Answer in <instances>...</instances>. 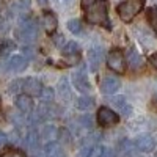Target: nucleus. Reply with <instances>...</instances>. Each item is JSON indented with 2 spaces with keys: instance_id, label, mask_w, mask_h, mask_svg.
Listing matches in <instances>:
<instances>
[{
  "instance_id": "11",
  "label": "nucleus",
  "mask_w": 157,
  "mask_h": 157,
  "mask_svg": "<svg viewBox=\"0 0 157 157\" xmlns=\"http://www.w3.org/2000/svg\"><path fill=\"white\" fill-rule=\"evenodd\" d=\"M16 107L21 112H24V113L32 112L33 110V99H32V96H29V94H19L16 98Z\"/></svg>"
},
{
  "instance_id": "33",
  "label": "nucleus",
  "mask_w": 157,
  "mask_h": 157,
  "mask_svg": "<svg viewBox=\"0 0 157 157\" xmlns=\"http://www.w3.org/2000/svg\"><path fill=\"white\" fill-rule=\"evenodd\" d=\"M24 52H25V54H27L29 57H33V52H32V49H27V47H25V49H24Z\"/></svg>"
},
{
  "instance_id": "14",
  "label": "nucleus",
  "mask_w": 157,
  "mask_h": 157,
  "mask_svg": "<svg viewBox=\"0 0 157 157\" xmlns=\"http://www.w3.org/2000/svg\"><path fill=\"white\" fill-rule=\"evenodd\" d=\"M8 66L14 72H22L25 68H27V60H25V57H22V55H14V57H11Z\"/></svg>"
},
{
  "instance_id": "34",
  "label": "nucleus",
  "mask_w": 157,
  "mask_h": 157,
  "mask_svg": "<svg viewBox=\"0 0 157 157\" xmlns=\"http://www.w3.org/2000/svg\"><path fill=\"white\" fill-rule=\"evenodd\" d=\"M57 2H60V3H63V5H68V3L72 2V0H57Z\"/></svg>"
},
{
  "instance_id": "6",
  "label": "nucleus",
  "mask_w": 157,
  "mask_h": 157,
  "mask_svg": "<svg viewBox=\"0 0 157 157\" xmlns=\"http://www.w3.org/2000/svg\"><path fill=\"white\" fill-rule=\"evenodd\" d=\"M22 90L27 91L29 96H39L43 91V83L38 80V78H33V77H29L25 78V80L22 82Z\"/></svg>"
},
{
  "instance_id": "8",
  "label": "nucleus",
  "mask_w": 157,
  "mask_h": 157,
  "mask_svg": "<svg viewBox=\"0 0 157 157\" xmlns=\"http://www.w3.org/2000/svg\"><path fill=\"white\" fill-rule=\"evenodd\" d=\"M135 146L141 151V152H151L154 148H155V141L151 135H140L137 140H135Z\"/></svg>"
},
{
  "instance_id": "31",
  "label": "nucleus",
  "mask_w": 157,
  "mask_h": 157,
  "mask_svg": "<svg viewBox=\"0 0 157 157\" xmlns=\"http://www.w3.org/2000/svg\"><path fill=\"white\" fill-rule=\"evenodd\" d=\"M149 63L152 64V66H155V68H157V52L149 57Z\"/></svg>"
},
{
  "instance_id": "36",
  "label": "nucleus",
  "mask_w": 157,
  "mask_h": 157,
  "mask_svg": "<svg viewBox=\"0 0 157 157\" xmlns=\"http://www.w3.org/2000/svg\"><path fill=\"white\" fill-rule=\"evenodd\" d=\"M0 46H2V43H0Z\"/></svg>"
},
{
  "instance_id": "25",
  "label": "nucleus",
  "mask_w": 157,
  "mask_h": 157,
  "mask_svg": "<svg viewBox=\"0 0 157 157\" xmlns=\"http://www.w3.org/2000/svg\"><path fill=\"white\" fill-rule=\"evenodd\" d=\"M93 151H94V154L98 157H115V154H113V151L110 148H101V146H98Z\"/></svg>"
},
{
  "instance_id": "24",
  "label": "nucleus",
  "mask_w": 157,
  "mask_h": 157,
  "mask_svg": "<svg viewBox=\"0 0 157 157\" xmlns=\"http://www.w3.org/2000/svg\"><path fill=\"white\" fill-rule=\"evenodd\" d=\"M68 30H69L71 33H74V35L80 33V30H82L80 21H77V19H72V21H69V22H68Z\"/></svg>"
},
{
  "instance_id": "21",
  "label": "nucleus",
  "mask_w": 157,
  "mask_h": 157,
  "mask_svg": "<svg viewBox=\"0 0 157 157\" xmlns=\"http://www.w3.org/2000/svg\"><path fill=\"white\" fill-rule=\"evenodd\" d=\"M148 21L151 24L152 30L157 33V10L155 8H149L148 10Z\"/></svg>"
},
{
  "instance_id": "27",
  "label": "nucleus",
  "mask_w": 157,
  "mask_h": 157,
  "mask_svg": "<svg viewBox=\"0 0 157 157\" xmlns=\"http://www.w3.org/2000/svg\"><path fill=\"white\" fill-rule=\"evenodd\" d=\"M13 49H14V44H13V43H5L2 47H0V54L6 55V52H10V50H13Z\"/></svg>"
},
{
  "instance_id": "32",
  "label": "nucleus",
  "mask_w": 157,
  "mask_h": 157,
  "mask_svg": "<svg viewBox=\"0 0 157 157\" xmlns=\"http://www.w3.org/2000/svg\"><path fill=\"white\" fill-rule=\"evenodd\" d=\"M55 44L57 46H63V36H57L55 38Z\"/></svg>"
},
{
  "instance_id": "10",
  "label": "nucleus",
  "mask_w": 157,
  "mask_h": 157,
  "mask_svg": "<svg viewBox=\"0 0 157 157\" xmlns=\"http://www.w3.org/2000/svg\"><path fill=\"white\" fill-rule=\"evenodd\" d=\"M102 57H104V50L102 47H96V49H91L88 52V63L93 71H96L99 68V64L102 61Z\"/></svg>"
},
{
  "instance_id": "1",
  "label": "nucleus",
  "mask_w": 157,
  "mask_h": 157,
  "mask_svg": "<svg viewBox=\"0 0 157 157\" xmlns=\"http://www.w3.org/2000/svg\"><path fill=\"white\" fill-rule=\"evenodd\" d=\"M82 8L85 11V19L90 24L110 29L109 5L105 0H82Z\"/></svg>"
},
{
  "instance_id": "15",
  "label": "nucleus",
  "mask_w": 157,
  "mask_h": 157,
  "mask_svg": "<svg viewBox=\"0 0 157 157\" xmlns=\"http://www.w3.org/2000/svg\"><path fill=\"white\" fill-rule=\"evenodd\" d=\"M127 63H129V66L132 68V69H140L141 68V64H143V60H141V57L137 54V52L134 50V49H130L129 52H127Z\"/></svg>"
},
{
  "instance_id": "4",
  "label": "nucleus",
  "mask_w": 157,
  "mask_h": 157,
  "mask_svg": "<svg viewBox=\"0 0 157 157\" xmlns=\"http://www.w3.org/2000/svg\"><path fill=\"white\" fill-rule=\"evenodd\" d=\"M107 66L116 74H123L126 71V58H124L123 52L120 49H113V50L109 52Z\"/></svg>"
},
{
  "instance_id": "20",
  "label": "nucleus",
  "mask_w": 157,
  "mask_h": 157,
  "mask_svg": "<svg viewBox=\"0 0 157 157\" xmlns=\"http://www.w3.org/2000/svg\"><path fill=\"white\" fill-rule=\"evenodd\" d=\"M58 91H60V96H61L64 101H69V99H71V91H69L68 80H61V82H60Z\"/></svg>"
},
{
  "instance_id": "17",
  "label": "nucleus",
  "mask_w": 157,
  "mask_h": 157,
  "mask_svg": "<svg viewBox=\"0 0 157 157\" xmlns=\"http://www.w3.org/2000/svg\"><path fill=\"white\" fill-rule=\"evenodd\" d=\"M93 104H94L93 98L83 96V98H80V99L77 101V109L78 110H90L91 107H93Z\"/></svg>"
},
{
  "instance_id": "12",
  "label": "nucleus",
  "mask_w": 157,
  "mask_h": 157,
  "mask_svg": "<svg viewBox=\"0 0 157 157\" xmlns=\"http://www.w3.org/2000/svg\"><path fill=\"white\" fill-rule=\"evenodd\" d=\"M72 83L75 85L77 90H80V91H88V90H90V83H88V78H86L83 69L77 71V72L72 75Z\"/></svg>"
},
{
  "instance_id": "3",
  "label": "nucleus",
  "mask_w": 157,
  "mask_h": 157,
  "mask_svg": "<svg viewBox=\"0 0 157 157\" xmlns=\"http://www.w3.org/2000/svg\"><path fill=\"white\" fill-rule=\"evenodd\" d=\"M17 36L25 43H32L35 41V38L38 36V24L32 17H24L19 22V30Z\"/></svg>"
},
{
  "instance_id": "30",
  "label": "nucleus",
  "mask_w": 157,
  "mask_h": 157,
  "mask_svg": "<svg viewBox=\"0 0 157 157\" xmlns=\"http://www.w3.org/2000/svg\"><path fill=\"white\" fill-rule=\"evenodd\" d=\"M6 143H8V137H6V135L2 132V130H0V148H2V146H5Z\"/></svg>"
},
{
  "instance_id": "7",
  "label": "nucleus",
  "mask_w": 157,
  "mask_h": 157,
  "mask_svg": "<svg viewBox=\"0 0 157 157\" xmlns=\"http://www.w3.org/2000/svg\"><path fill=\"white\" fill-rule=\"evenodd\" d=\"M121 86V82H120V78H116L113 75H109L104 78V82L101 83V90H102V93H105V94H113L116 93L118 90H120Z\"/></svg>"
},
{
  "instance_id": "29",
  "label": "nucleus",
  "mask_w": 157,
  "mask_h": 157,
  "mask_svg": "<svg viewBox=\"0 0 157 157\" xmlns=\"http://www.w3.org/2000/svg\"><path fill=\"white\" fill-rule=\"evenodd\" d=\"M91 152H93V148L85 146V148H82V151H80V155H82V157H90V155H91Z\"/></svg>"
},
{
  "instance_id": "26",
  "label": "nucleus",
  "mask_w": 157,
  "mask_h": 157,
  "mask_svg": "<svg viewBox=\"0 0 157 157\" xmlns=\"http://www.w3.org/2000/svg\"><path fill=\"white\" fill-rule=\"evenodd\" d=\"M0 157H27V155H25L24 152H21V151H16V149H8Z\"/></svg>"
},
{
  "instance_id": "23",
  "label": "nucleus",
  "mask_w": 157,
  "mask_h": 157,
  "mask_svg": "<svg viewBox=\"0 0 157 157\" xmlns=\"http://www.w3.org/2000/svg\"><path fill=\"white\" fill-rule=\"evenodd\" d=\"M78 54V46L75 43H68L63 47V55H75Z\"/></svg>"
},
{
  "instance_id": "37",
  "label": "nucleus",
  "mask_w": 157,
  "mask_h": 157,
  "mask_svg": "<svg viewBox=\"0 0 157 157\" xmlns=\"http://www.w3.org/2000/svg\"><path fill=\"white\" fill-rule=\"evenodd\" d=\"M155 157H157V154H155Z\"/></svg>"
},
{
  "instance_id": "16",
  "label": "nucleus",
  "mask_w": 157,
  "mask_h": 157,
  "mask_svg": "<svg viewBox=\"0 0 157 157\" xmlns=\"http://www.w3.org/2000/svg\"><path fill=\"white\" fill-rule=\"evenodd\" d=\"M44 151H46V155H47V157H64L61 148L58 146V143H55V141L47 143L46 148H44Z\"/></svg>"
},
{
  "instance_id": "2",
  "label": "nucleus",
  "mask_w": 157,
  "mask_h": 157,
  "mask_svg": "<svg viewBox=\"0 0 157 157\" xmlns=\"http://www.w3.org/2000/svg\"><path fill=\"white\" fill-rule=\"evenodd\" d=\"M143 5H145L143 0H126L121 5H118L116 11L124 22H130L143 10Z\"/></svg>"
},
{
  "instance_id": "19",
  "label": "nucleus",
  "mask_w": 157,
  "mask_h": 157,
  "mask_svg": "<svg viewBox=\"0 0 157 157\" xmlns=\"http://www.w3.org/2000/svg\"><path fill=\"white\" fill-rule=\"evenodd\" d=\"M41 101L44 102V104H50L52 101H54V98H55V91L52 90V88H43V91H41Z\"/></svg>"
},
{
  "instance_id": "22",
  "label": "nucleus",
  "mask_w": 157,
  "mask_h": 157,
  "mask_svg": "<svg viewBox=\"0 0 157 157\" xmlns=\"http://www.w3.org/2000/svg\"><path fill=\"white\" fill-rule=\"evenodd\" d=\"M38 140H39V135L35 132V130H30L27 138H25V143H27L30 148H36L38 146Z\"/></svg>"
},
{
  "instance_id": "28",
  "label": "nucleus",
  "mask_w": 157,
  "mask_h": 157,
  "mask_svg": "<svg viewBox=\"0 0 157 157\" xmlns=\"http://www.w3.org/2000/svg\"><path fill=\"white\" fill-rule=\"evenodd\" d=\"M80 124H82L83 127H91V116H90V115H85L82 120H80Z\"/></svg>"
},
{
  "instance_id": "18",
  "label": "nucleus",
  "mask_w": 157,
  "mask_h": 157,
  "mask_svg": "<svg viewBox=\"0 0 157 157\" xmlns=\"http://www.w3.org/2000/svg\"><path fill=\"white\" fill-rule=\"evenodd\" d=\"M115 105L120 109V112H121V115H126V116H129L130 115V112H132V109H130V105L124 101V99H121V98H118V99H115Z\"/></svg>"
},
{
  "instance_id": "35",
  "label": "nucleus",
  "mask_w": 157,
  "mask_h": 157,
  "mask_svg": "<svg viewBox=\"0 0 157 157\" xmlns=\"http://www.w3.org/2000/svg\"><path fill=\"white\" fill-rule=\"evenodd\" d=\"M38 2H39V3H41V5H44V3L47 2V0H38Z\"/></svg>"
},
{
  "instance_id": "13",
  "label": "nucleus",
  "mask_w": 157,
  "mask_h": 157,
  "mask_svg": "<svg viewBox=\"0 0 157 157\" xmlns=\"http://www.w3.org/2000/svg\"><path fill=\"white\" fill-rule=\"evenodd\" d=\"M43 25H44V29H46L47 33H54V32L57 30L58 21H57V17H55L54 13H50V11L44 13V14H43Z\"/></svg>"
},
{
  "instance_id": "9",
  "label": "nucleus",
  "mask_w": 157,
  "mask_h": 157,
  "mask_svg": "<svg viewBox=\"0 0 157 157\" xmlns=\"http://www.w3.org/2000/svg\"><path fill=\"white\" fill-rule=\"evenodd\" d=\"M58 135H60L58 129H57L55 126H52V124H49V126H44V127L41 129V134H39L41 140H43V141H47V143L57 141V140H58Z\"/></svg>"
},
{
  "instance_id": "5",
  "label": "nucleus",
  "mask_w": 157,
  "mask_h": 157,
  "mask_svg": "<svg viewBox=\"0 0 157 157\" xmlns=\"http://www.w3.org/2000/svg\"><path fill=\"white\" fill-rule=\"evenodd\" d=\"M118 121H120V116H118L113 110H110L109 107H101L98 110V123L104 127L109 126H115Z\"/></svg>"
}]
</instances>
